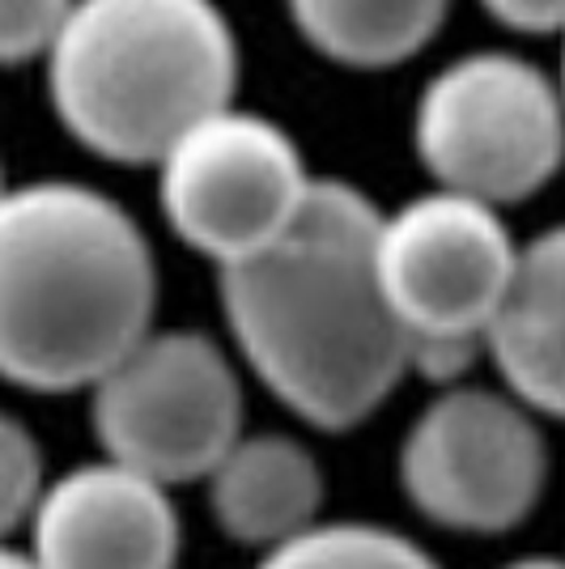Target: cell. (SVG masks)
<instances>
[{
	"instance_id": "6da1fadb",
	"label": "cell",
	"mask_w": 565,
	"mask_h": 569,
	"mask_svg": "<svg viewBox=\"0 0 565 569\" xmlns=\"http://www.w3.org/2000/svg\"><path fill=\"white\" fill-rule=\"evenodd\" d=\"M378 209L345 179H315L272 247L221 268L230 336L277 400L319 429H354L413 370L378 281Z\"/></svg>"
},
{
	"instance_id": "7a4b0ae2",
	"label": "cell",
	"mask_w": 565,
	"mask_h": 569,
	"mask_svg": "<svg viewBox=\"0 0 565 569\" xmlns=\"http://www.w3.org/2000/svg\"><path fill=\"white\" fill-rule=\"evenodd\" d=\"M158 268L111 196L34 179L0 204V366L39 396L95 387L149 336Z\"/></svg>"
},
{
	"instance_id": "3957f363",
	"label": "cell",
	"mask_w": 565,
	"mask_h": 569,
	"mask_svg": "<svg viewBox=\"0 0 565 569\" xmlns=\"http://www.w3.org/2000/svg\"><path fill=\"white\" fill-rule=\"evenodd\" d=\"M43 60L65 132L128 167H158L238 90V39L217 0H77Z\"/></svg>"
},
{
	"instance_id": "277c9868",
	"label": "cell",
	"mask_w": 565,
	"mask_h": 569,
	"mask_svg": "<svg viewBox=\"0 0 565 569\" xmlns=\"http://www.w3.org/2000/svg\"><path fill=\"white\" fill-rule=\"evenodd\" d=\"M413 144L438 188L518 204L565 162V94L532 60L472 51L425 81Z\"/></svg>"
},
{
	"instance_id": "5b68a950",
	"label": "cell",
	"mask_w": 565,
	"mask_h": 569,
	"mask_svg": "<svg viewBox=\"0 0 565 569\" xmlns=\"http://www.w3.org/2000/svg\"><path fill=\"white\" fill-rule=\"evenodd\" d=\"M315 174L281 123L221 107L158 162V204L179 242L217 268L251 260L294 226Z\"/></svg>"
},
{
	"instance_id": "8992f818",
	"label": "cell",
	"mask_w": 565,
	"mask_h": 569,
	"mask_svg": "<svg viewBox=\"0 0 565 569\" xmlns=\"http://www.w3.org/2000/svg\"><path fill=\"white\" fill-rule=\"evenodd\" d=\"M90 391L102 451L162 485L205 480L242 438L235 366L200 332H149Z\"/></svg>"
},
{
	"instance_id": "52a82bcc",
	"label": "cell",
	"mask_w": 565,
	"mask_h": 569,
	"mask_svg": "<svg viewBox=\"0 0 565 569\" xmlns=\"http://www.w3.org/2000/svg\"><path fill=\"white\" fill-rule=\"evenodd\" d=\"M518 247L497 204L434 188L378 217V281L413 340H480L511 293Z\"/></svg>"
},
{
	"instance_id": "ba28073f",
	"label": "cell",
	"mask_w": 565,
	"mask_h": 569,
	"mask_svg": "<svg viewBox=\"0 0 565 569\" xmlns=\"http://www.w3.org/2000/svg\"><path fill=\"white\" fill-rule=\"evenodd\" d=\"M548 451L523 400L450 387L413 421L400 447L404 498L450 531L497 536L532 515Z\"/></svg>"
},
{
	"instance_id": "9c48e42d",
	"label": "cell",
	"mask_w": 565,
	"mask_h": 569,
	"mask_svg": "<svg viewBox=\"0 0 565 569\" xmlns=\"http://www.w3.org/2000/svg\"><path fill=\"white\" fill-rule=\"evenodd\" d=\"M166 489L119 459L60 476L30 515V557L39 569H175L179 510Z\"/></svg>"
},
{
	"instance_id": "30bf717a",
	"label": "cell",
	"mask_w": 565,
	"mask_h": 569,
	"mask_svg": "<svg viewBox=\"0 0 565 569\" xmlns=\"http://www.w3.org/2000/svg\"><path fill=\"white\" fill-rule=\"evenodd\" d=\"M497 375L536 412L565 417V226L518 251L511 293L485 336Z\"/></svg>"
},
{
	"instance_id": "8fae6325",
	"label": "cell",
	"mask_w": 565,
	"mask_h": 569,
	"mask_svg": "<svg viewBox=\"0 0 565 569\" xmlns=\"http://www.w3.org/2000/svg\"><path fill=\"white\" fill-rule=\"evenodd\" d=\"M324 501V472L315 455L285 438H238L209 472V506L217 527L238 545L272 548L307 531Z\"/></svg>"
},
{
	"instance_id": "7c38bea8",
	"label": "cell",
	"mask_w": 565,
	"mask_h": 569,
	"mask_svg": "<svg viewBox=\"0 0 565 569\" xmlns=\"http://www.w3.org/2000/svg\"><path fill=\"white\" fill-rule=\"evenodd\" d=\"M303 43L345 69H391L438 34L450 0H285Z\"/></svg>"
},
{
	"instance_id": "4fadbf2b",
	"label": "cell",
	"mask_w": 565,
	"mask_h": 569,
	"mask_svg": "<svg viewBox=\"0 0 565 569\" xmlns=\"http://www.w3.org/2000/svg\"><path fill=\"white\" fill-rule=\"evenodd\" d=\"M256 569H438L434 557L375 522H310L294 540L272 545Z\"/></svg>"
},
{
	"instance_id": "5bb4252c",
	"label": "cell",
	"mask_w": 565,
	"mask_h": 569,
	"mask_svg": "<svg viewBox=\"0 0 565 569\" xmlns=\"http://www.w3.org/2000/svg\"><path fill=\"white\" fill-rule=\"evenodd\" d=\"M43 498V468H39V442L22 429L18 417H4L0 426V510L4 531H18L30 522L34 506Z\"/></svg>"
},
{
	"instance_id": "9a60e30c",
	"label": "cell",
	"mask_w": 565,
	"mask_h": 569,
	"mask_svg": "<svg viewBox=\"0 0 565 569\" xmlns=\"http://www.w3.org/2000/svg\"><path fill=\"white\" fill-rule=\"evenodd\" d=\"M72 9L77 0H0V56L9 64L43 60Z\"/></svg>"
},
{
	"instance_id": "2e32d148",
	"label": "cell",
	"mask_w": 565,
	"mask_h": 569,
	"mask_svg": "<svg viewBox=\"0 0 565 569\" xmlns=\"http://www.w3.org/2000/svg\"><path fill=\"white\" fill-rule=\"evenodd\" d=\"M485 13L523 34H565V0H480Z\"/></svg>"
},
{
	"instance_id": "e0dca14e",
	"label": "cell",
	"mask_w": 565,
	"mask_h": 569,
	"mask_svg": "<svg viewBox=\"0 0 565 569\" xmlns=\"http://www.w3.org/2000/svg\"><path fill=\"white\" fill-rule=\"evenodd\" d=\"M0 569H39V561L22 552V548H4V557H0Z\"/></svg>"
},
{
	"instance_id": "ac0fdd59",
	"label": "cell",
	"mask_w": 565,
	"mask_h": 569,
	"mask_svg": "<svg viewBox=\"0 0 565 569\" xmlns=\"http://www.w3.org/2000/svg\"><path fill=\"white\" fill-rule=\"evenodd\" d=\"M502 569H565L562 557H523V561H511Z\"/></svg>"
},
{
	"instance_id": "d6986e66",
	"label": "cell",
	"mask_w": 565,
	"mask_h": 569,
	"mask_svg": "<svg viewBox=\"0 0 565 569\" xmlns=\"http://www.w3.org/2000/svg\"><path fill=\"white\" fill-rule=\"evenodd\" d=\"M557 81H562V94H565V34H562V77Z\"/></svg>"
}]
</instances>
